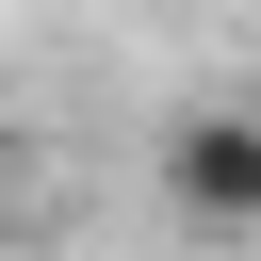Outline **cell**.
Masks as SVG:
<instances>
[{"instance_id": "obj_1", "label": "cell", "mask_w": 261, "mask_h": 261, "mask_svg": "<svg viewBox=\"0 0 261 261\" xmlns=\"http://www.w3.org/2000/svg\"><path fill=\"white\" fill-rule=\"evenodd\" d=\"M163 212L212 228V245H261V114L245 98H196L163 130Z\"/></svg>"}]
</instances>
